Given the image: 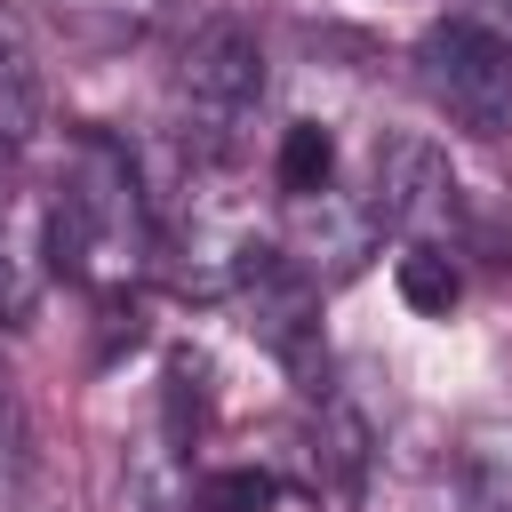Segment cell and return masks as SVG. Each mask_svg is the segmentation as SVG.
<instances>
[{
    "instance_id": "6da1fadb",
    "label": "cell",
    "mask_w": 512,
    "mask_h": 512,
    "mask_svg": "<svg viewBox=\"0 0 512 512\" xmlns=\"http://www.w3.org/2000/svg\"><path fill=\"white\" fill-rule=\"evenodd\" d=\"M40 248H48V272L80 280V288L120 280L152 248V208H144L136 160L112 136H80L72 144V160L56 176V200L40 216Z\"/></svg>"
},
{
    "instance_id": "7a4b0ae2",
    "label": "cell",
    "mask_w": 512,
    "mask_h": 512,
    "mask_svg": "<svg viewBox=\"0 0 512 512\" xmlns=\"http://www.w3.org/2000/svg\"><path fill=\"white\" fill-rule=\"evenodd\" d=\"M416 80L424 96L464 128V136H504L512 128V40L480 16H440L416 40Z\"/></svg>"
},
{
    "instance_id": "3957f363",
    "label": "cell",
    "mask_w": 512,
    "mask_h": 512,
    "mask_svg": "<svg viewBox=\"0 0 512 512\" xmlns=\"http://www.w3.org/2000/svg\"><path fill=\"white\" fill-rule=\"evenodd\" d=\"M368 224L376 232H400L408 248H448L440 232L456 224V176L440 160V144L424 136H392L376 152V176H368Z\"/></svg>"
},
{
    "instance_id": "277c9868",
    "label": "cell",
    "mask_w": 512,
    "mask_h": 512,
    "mask_svg": "<svg viewBox=\"0 0 512 512\" xmlns=\"http://www.w3.org/2000/svg\"><path fill=\"white\" fill-rule=\"evenodd\" d=\"M176 96L192 120H208V136H224L256 96H264V48L240 16H200L184 56H176Z\"/></svg>"
},
{
    "instance_id": "5b68a950",
    "label": "cell",
    "mask_w": 512,
    "mask_h": 512,
    "mask_svg": "<svg viewBox=\"0 0 512 512\" xmlns=\"http://www.w3.org/2000/svg\"><path fill=\"white\" fill-rule=\"evenodd\" d=\"M48 120V88H40V48L32 24L0 0V152H24Z\"/></svg>"
},
{
    "instance_id": "8992f818",
    "label": "cell",
    "mask_w": 512,
    "mask_h": 512,
    "mask_svg": "<svg viewBox=\"0 0 512 512\" xmlns=\"http://www.w3.org/2000/svg\"><path fill=\"white\" fill-rule=\"evenodd\" d=\"M464 512H512V424H480L456 456Z\"/></svg>"
},
{
    "instance_id": "52a82bcc",
    "label": "cell",
    "mask_w": 512,
    "mask_h": 512,
    "mask_svg": "<svg viewBox=\"0 0 512 512\" xmlns=\"http://www.w3.org/2000/svg\"><path fill=\"white\" fill-rule=\"evenodd\" d=\"M272 176H280L288 200L336 192V136H328L320 120H288V128H280V152H272Z\"/></svg>"
},
{
    "instance_id": "ba28073f",
    "label": "cell",
    "mask_w": 512,
    "mask_h": 512,
    "mask_svg": "<svg viewBox=\"0 0 512 512\" xmlns=\"http://www.w3.org/2000/svg\"><path fill=\"white\" fill-rule=\"evenodd\" d=\"M280 472H264V464H216V472H200L192 488H184V504L192 512H280Z\"/></svg>"
},
{
    "instance_id": "9c48e42d",
    "label": "cell",
    "mask_w": 512,
    "mask_h": 512,
    "mask_svg": "<svg viewBox=\"0 0 512 512\" xmlns=\"http://www.w3.org/2000/svg\"><path fill=\"white\" fill-rule=\"evenodd\" d=\"M208 424V360L200 352H168V384H160V432L168 448H192Z\"/></svg>"
},
{
    "instance_id": "30bf717a",
    "label": "cell",
    "mask_w": 512,
    "mask_h": 512,
    "mask_svg": "<svg viewBox=\"0 0 512 512\" xmlns=\"http://www.w3.org/2000/svg\"><path fill=\"white\" fill-rule=\"evenodd\" d=\"M392 280H400V296H408L416 312H432V320H448V312H456V296H464L456 248H408V256L392 264Z\"/></svg>"
},
{
    "instance_id": "8fae6325",
    "label": "cell",
    "mask_w": 512,
    "mask_h": 512,
    "mask_svg": "<svg viewBox=\"0 0 512 512\" xmlns=\"http://www.w3.org/2000/svg\"><path fill=\"white\" fill-rule=\"evenodd\" d=\"M16 464H24V400H16V384L0 376V488L16 480Z\"/></svg>"
},
{
    "instance_id": "7c38bea8",
    "label": "cell",
    "mask_w": 512,
    "mask_h": 512,
    "mask_svg": "<svg viewBox=\"0 0 512 512\" xmlns=\"http://www.w3.org/2000/svg\"><path fill=\"white\" fill-rule=\"evenodd\" d=\"M0 240H8V200H0Z\"/></svg>"
},
{
    "instance_id": "4fadbf2b",
    "label": "cell",
    "mask_w": 512,
    "mask_h": 512,
    "mask_svg": "<svg viewBox=\"0 0 512 512\" xmlns=\"http://www.w3.org/2000/svg\"><path fill=\"white\" fill-rule=\"evenodd\" d=\"M496 8H512V0H496Z\"/></svg>"
}]
</instances>
